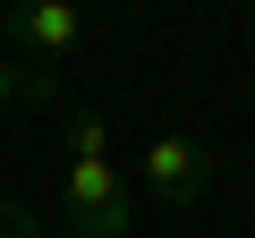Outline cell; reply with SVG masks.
<instances>
[{
  "label": "cell",
  "mask_w": 255,
  "mask_h": 238,
  "mask_svg": "<svg viewBox=\"0 0 255 238\" xmlns=\"http://www.w3.org/2000/svg\"><path fill=\"white\" fill-rule=\"evenodd\" d=\"M60 230L68 238H128L136 230V187L119 162H68L60 170Z\"/></svg>",
  "instance_id": "1"
},
{
  "label": "cell",
  "mask_w": 255,
  "mask_h": 238,
  "mask_svg": "<svg viewBox=\"0 0 255 238\" xmlns=\"http://www.w3.org/2000/svg\"><path fill=\"white\" fill-rule=\"evenodd\" d=\"M136 170H145V196L153 204H179L187 213V204H204L221 187V145H204V136H153Z\"/></svg>",
  "instance_id": "2"
},
{
  "label": "cell",
  "mask_w": 255,
  "mask_h": 238,
  "mask_svg": "<svg viewBox=\"0 0 255 238\" xmlns=\"http://www.w3.org/2000/svg\"><path fill=\"white\" fill-rule=\"evenodd\" d=\"M0 34H17L26 60H60V51L85 43V9H77V0H17Z\"/></svg>",
  "instance_id": "3"
},
{
  "label": "cell",
  "mask_w": 255,
  "mask_h": 238,
  "mask_svg": "<svg viewBox=\"0 0 255 238\" xmlns=\"http://www.w3.org/2000/svg\"><path fill=\"white\" fill-rule=\"evenodd\" d=\"M26 102H60V68L51 60H26L17 43H0V119L26 111Z\"/></svg>",
  "instance_id": "4"
},
{
  "label": "cell",
  "mask_w": 255,
  "mask_h": 238,
  "mask_svg": "<svg viewBox=\"0 0 255 238\" xmlns=\"http://www.w3.org/2000/svg\"><path fill=\"white\" fill-rule=\"evenodd\" d=\"M60 136H68V162H111V119L102 111H60Z\"/></svg>",
  "instance_id": "5"
},
{
  "label": "cell",
  "mask_w": 255,
  "mask_h": 238,
  "mask_svg": "<svg viewBox=\"0 0 255 238\" xmlns=\"http://www.w3.org/2000/svg\"><path fill=\"white\" fill-rule=\"evenodd\" d=\"M0 238H43L34 204H17V196H0Z\"/></svg>",
  "instance_id": "6"
}]
</instances>
